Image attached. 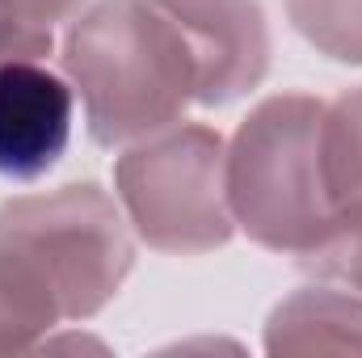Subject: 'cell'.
I'll return each instance as SVG.
<instances>
[{
  "label": "cell",
  "mask_w": 362,
  "mask_h": 358,
  "mask_svg": "<svg viewBox=\"0 0 362 358\" xmlns=\"http://www.w3.org/2000/svg\"><path fill=\"white\" fill-rule=\"evenodd\" d=\"M59 64L101 148H131L173 127L198 97L194 51L152 0H93L68 21Z\"/></svg>",
  "instance_id": "cell-1"
},
{
  "label": "cell",
  "mask_w": 362,
  "mask_h": 358,
  "mask_svg": "<svg viewBox=\"0 0 362 358\" xmlns=\"http://www.w3.org/2000/svg\"><path fill=\"white\" fill-rule=\"evenodd\" d=\"M325 101L274 93L228 139V202L236 228L270 249L303 258L329 228L337 202L325 181Z\"/></svg>",
  "instance_id": "cell-2"
},
{
  "label": "cell",
  "mask_w": 362,
  "mask_h": 358,
  "mask_svg": "<svg viewBox=\"0 0 362 358\" xmlns=\"http://www.w3.org/2000/svg\"><path fill=\"white\" fill-rule=\"evenodd\" d=\"M0 253L42 287L64 321L97 316L135 266L127 211L97 181L4 198Z\"/></svg>",
  "instance_id": "cell-3"
},
{
  "label": "cell",
  "mask_w": 362,
  "mask_h": 358,
  "mask_svg": "<svg viewBox=\"0 0 362 358\" xmlns=\"http://www.w3.org/2000/svg\"><path fill=\"white\" fill-rule=\"evenodd\" d=\"M131 232L156 253H211L236 232L228 202V144L202 122H173L131 144L114 165Z\"/></svg>",
  "instance_id": "cell-4"
},
{
  "label": "cell",
  "mask_w": 362,
  "mask_h": 358,
  "mask_svg": "<svg viewBox=\"0 0 362 358\" xmlns=\"http://www.w3.org/2000/svg\"><path fill=\"white\" fill-rule=\"evenodd\" d=\"M181 25L198 64V105H232L270 72V25L257 0H152Z\"/></svg>",
  "instance_id": "cell-5"
},
{
  "label": "cell",
  "mask_w": 362,
  "mask_h": 358,
  "mask_svg": "<svg viewBox=\"0 0 362 358\" xmlns=\"http://www.w3.org/2000/svg\"><path fill=\"white\" fill-rule=\"evenodd\" d=\"M76 93L38 59L0 64V178L34 181L51 173L72 139Z\"/></svg>",
  "instance_id": "cell-6"
},
{
  "label": "cell",
  "mask_w": 362,
  "mask_h": 358,
  "mask_svg": "<svg viewBox=\"0 0 362 358\" xmlns=\"http://www.w3.org/2000/svg\"><path fill=\"white\" fill-rule=\"evenodd\" d=\"M266 354H362V299L333 287H299L266 321Z\"/></svg>",
  "instance_id": "cell-7"
},
{
  "label": "cell",
  "mask_w": 362,
  "mask_h": 358,
  "mask_svg": "<svg viewBox=\"0 0 362 358\" xmlns=\"http://www.w3.org/2000/svg\"><path fill=\"white\" fill-rule=\"evenodd\" d=\"M64 316L42 295V287L8 253H0V354H17V350L42 346L47 333Z\"/></svg>",
  "instance_id": "cell-8"
},
{
  "label": "cell",
  "mask_w": 362,
  "mask_h": 358,
  "mask_svg": "<svg viewBox=\"0 0 362 358\" xmlns=\"http://www.w3.org/2000/svg\"><path fill=\"white\" fill-rule=\"evenodd\" d=\"M325 181L333 202L362 198V85L325 105Z\"/></svg>",
  "instance_id": "cell-9"
},
{
  "label": "cell",
  "mask_w": 362,
  "mask_h": 358,
  "mask_svg": "<svg viewBox=\"0 0 362 358\" xmlns=\"http://www.w3.org/2000/svg\"><path fill=\"white\" fill-rule=\"evenodd\" d=\"M286 17L320 55L362 68V0H286Z\"/></svg>",
  "instance_id": "cell-10"
},
{
  "label": "cell",
  "mask_w": 362,
  "mask_h": 358,
  "mask_svg": "<svg viewBox=\"0 0 362 358\" xmlns=\"http://www.w3.org/2000/svg\"><path fill=\"white\" fill-rule=\"evenodd\" d=\"M85 0H0V64L42 59L55 47V30L81 13Z\"/></svg>",
  "instance_id": "cell-11"
},
{
  "label": "cell",
  "mask_w": 362,
  "mask_h": 358,
  "mask_svg": "<svg viewBox=\"0 0 362 358\" xmlns=\"http://www.w3.org/2000/svg\"><path fill=\"white\" fill-rule=\"evenodd\" d=\"M295 262L325 282H341L362 295V198L341 202L333 211L329 228L320 232V241Z\"/></svg>",
  "instance_id": "cell-12"
}]
</instances>
